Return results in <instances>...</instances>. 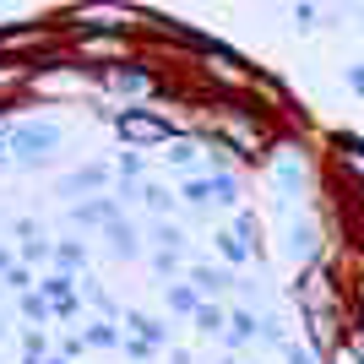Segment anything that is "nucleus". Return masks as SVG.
Returning a JSON list of instances; mask_svg holds the SVG:
<instances>
[{
  "instance_id": "f03ea898",
  "label": "nucleus",
  "mask_w": 364,
  "mask_h": 364,
  "mask_svg": "<svg viewBox=\"0 0 364 364\" xmlns=\"http://www.w3.org/2000/svg\"><path fill=\"white\" fill-rule=\"evenodd\" d=\"M11 147H55V131L49 125H22V131H11Z\"/></svg>"
},
{
  "instance_id": "f257e3e1",
  "label": "nucleus",
  "mask_w": 364,
  "mask_h": 364,
  "mask_svg": "<svg viewBox=\"0 0 364 364\" xmlns=\"http://www.w3.org/2000/svg\"><path fill=\"white\" fill-rule=\"evenodd\" d=\"M120 131H125L131 141H164V136H168V131H164L158 120H141V114H125V120H120Z\"/></svg>"
}]
</instances>
